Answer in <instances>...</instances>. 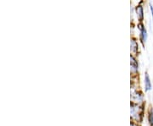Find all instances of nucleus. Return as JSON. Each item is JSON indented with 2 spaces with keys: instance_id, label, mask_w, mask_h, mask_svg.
I'll use <instances>...</instances> for the list:
<instances>
[{
  "instance_id": "1",
  "label": "nucleus",
  "mask_w": 153,
  "mask_h": 126,
  "mask_svg": "<svg viewBox=\"0 0 153 126\" xmlns=\"http://www.w3.org/2000/svg\"><path fill=\"white\" fill-rule=\"evenodd\" d=\"M138 27L140 29V42H141L143 46H145V43H146L148 37L147 31H146V29L145 27V26L143 25L142 22H140L138 25Z\"/></svg>"
},
{
  "instance_id": "2",
  "label": "nucleus",
  "mask_w": 153,
  "mask_h": 126,
  "mask_svg": "<svg viewBox=\"0 0 153 126\" xmlns=\"http://www.w3.org/2000/svg\"><path fill=\"white\" fill-rule=\"evenodd\" d=\"M135 10H136L137 16L139 18L140 22H143L144 18H145V15H144V7L142 6V4H140L136 7Z\"/></svg>"
},
{
  "instance_id": "3",
  "label": "nucleus",
  "mask_w": 153,
  "mask_h": 126,
  "mask_svg": "<svg viewBox=\"0 0 153 126\" xmlns=\"http://www.w3.org/2000/svg\"><path fill=\"white\" fill-rule=\"evenodd\" d=\"M152 85L151 79H150V76H149L147 72H146V74H145V90H146V92H149L152 90Z\"/></svg>"
},
{
  "instance_id": "4",
  "label": "nucleus",
  "mask_w": 153,
  "mask_h": 126,
  "mask_svg": "<svg viewBox=\"0 0 153 126\" xmlns=\"http://www.w3.org/2000/svg\"><path fill=\"white\" fill-rule=\"evenodd\" d=\"M130 59H131V67L133 68V70L135 72L138 71V70H139V63H138V61H137L136 59L133 55L130 56Z\"/></svg>"
},
{
  "instance_id": "5",
  "label": "nucleus",
  "mask_w": 153,
  "mask_h": 126,
  "mask_svg": "<svg viewBox=\"0 0 153 126\" xmlns=\"http://www.w3.org/2000/svg\"><path fill=\"white\" fill-rule=\"evenodd\" d=\"M131 49L134 53H137L138 49H139V44L134 39H132L131 41Z\"/></svg>"
},
{
  "instance_id": "6",
  "label": "nucleus",
  "mask_w": 153,
  "mask_h": 126,
  "mask_svg": "<svg viewBox=\"0 0 153 126\" xmlns=\"http://www.w3.org/2000/svg\"><path fill=\"white\" fill-rule=\"evenodd\" d=\"M149 122H150V125L153 126V109L151 108L149 111Z\"/></svg>"
},
{
  "instance_id": "7",
  "label": "nucleus",
  "mask_w": 153,
  "mask_h": 126,
  "mask_svg": "<svg viewBox=\"0 0 153 126\" xmlns=\"http://www.w3.org/2000/svg\"><path fill=\"white\" fill-rule=\"evenodd\" d=\"M149 6H150V10H151V13H152V20H153V6L152 4H150Z\"/></svg>"
}]
</instances>
